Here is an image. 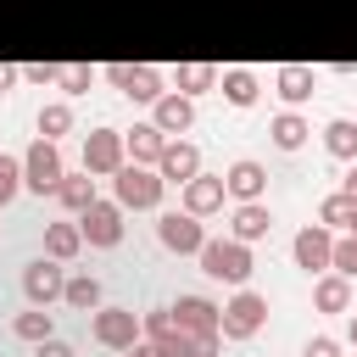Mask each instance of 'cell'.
Masks as SVG:
<instances>
[{
	"instance_id": "cell-26",
	"label": "cell",
	"mask_w": 357,
	"mask_h": 357,
	"mask_svg": "<svg viewBox=\"0 0 357 357\" xmlns=\"http://www.w3.org/2000/svg\"><path fill=\"white\" fill-rule=\"evenodd\" d=\"M318 223H329V229H357V195H346V190H335V195H324V206H318Z\"/></svg>"
},
{
	"instance_id": "cell-7",
	"label": "cell",
	"mask_w": 357,
	"mask_h": 357,
	"mask_svg": "<svg viewBox=\"0 0 357 357\" xmlns=\"http://www.w3.org/2000/svg\"><path fill=\"white\" fill-rule=\"evenodd\" d=\"M100 73H106L128 100H151V106H156V100L167 95V89H162V73H156V67H145V61H106Z\"/></svg>"
},
{
	"instance_id": "cell-12",
	"label": "cell",
	"mask_w": 357,
	"mask_h": 357,
	"mask_svg": "<svg viewBox=\"0 0 357 357\" xmlns=\"http://www.w3.org/2000/svg\"><path fill=\"white\" fill-rule=\"evenodd\" d=\"M218 318H223V307L206 301V296H178L173 301V324L184 335H218Z\"/></svg>"
},
{
	"instance_id": "cell-18",
	"label": "cell",
	"mask_w": 357,
	"mask_h": 357,
	"mask_svg": "<svg viewBox=\"0 0 357 357\" xmlns=\"http://www.w3.org/2000/svg\"><path fill=\"white\" fill-rule=\"evenodd\" d=\"M223 184H229V195H234V201H262V190H268V167H262V162H251V156H240V162L223 173Z\"/></svg>"
},
{
	"instance_id": "cell-23",
	"label": "cell",
	"mask_w": 357,
	"mask_h": 357,
	"mask_svg": "<svg viewBox=\"0 0 357 357\" xmlns=\"http://www.w3.org/2000/svg\"><path fill=\"white\" fill-rule=\"evenodd\" d=\"M218 89H223V100H229V106H257V95H262L257 73H245V67H229V73L218 78Z\"/></svg>"
},
{
	"instance_id": "cell-20",
	"label": "cell",
	"mask_w": 357,
	"mask_h": 357,
	"mask_svg": "<svg viewBox=\"0 0 357 357\" xmlns=\"http://www.w3.org/2000/svg\"><path fill=\"white\" fill-rule=\"evenodd\" d=\"M312 301H318V312H351V279L346 273H318V284H312Z\"/></svg>"
},
{
	"instance_id": "cell-2",
	"label": "cell",
	"mask_w": 357,
	"mask_h": 357,
	"mask_svg": "<svg viewBox=\"0 0 357 357\" xmlns=\"http://www.w3.org/2000/svg\"><path fill=\"white\" fill-rule=\"evenodd\" d=\"M201 273H212V279H223V284H245L251 279V245L245 240H234V234H223V240H206L201 251Z\"/></svg>"
},
{
	"instance_id": "cell-5",
	"label": "cell",
	"mask_w": 357,
	"mask_h": 357,
	"mask_svg": "<svg viewBox=\"0 0 357 357\" xmlns=\"http://www.w3.org/2000/svg\"><path fill=\"white\" fill-rule=\"evenodd\" d=\"M67 178V167H61V151H56V139H33L28 151H22V184L33 190V195H56V184Z\"/></svg>"
},
{
	"instance_id": "cell-16",
	"label": "cell",
	"mask_w": 357,
	"mask_h": 357,
	"mask_svg": "<svg viewBox=\"0 0 357 357\" xmlns=\"http://www.w3.org/2000/svg\"><path fill=\"white\" fill-rule=\"evenodd\" d=\"M151 123H156L162 134H184V128H195V100H190V95H178V89H167V95L156 100Z\"/></svg>"
},
{
	"instance_id": "cell-24",
	"label": "cell",
	"mask_w": 357,
	"mask_h": 357,
	"mask_svg": "<svg viewBox=\"0 0 357 357\" xmlns=\"http://www.w3.org/2000/svg\"><path fill=\"white\" fill-rule=\"evenodd\" d=\"M268 134H273V145H279V151H301L312 128H307V117H301V112L290 106V112H279V117L268 123Z\"/></svg>"
},
{
	"instance_id": "cell-29",
	"label": "cell",
	"mask_w": 357,
	"mask_h": 357,
	"mask_svg": "<svg viewBox=\"0 0 357 357\" xmlns=\"http://www.w3.org/2000/svg\"><path fill=\"white\" fill-rule=\"evenodd\" d=\"M11 335L39 346V340H50V335H56V324H50V312H45V307H33V312H17V318H11Z\"/></svg>"
},
{
	"instance_id": "cell-9",
	"label": "cell",
	"mask_w": 357,
	"mask_h": 357,
	"mask_svg": "<svg viewBox=\"0 0 357 357\" xmlns=\"http://www.w3.org/2000/svg\"><path fill=\"white\" fill-rule=\"evenodd\" d=\"M123 162H128V145H123L117 128H89V134H84V167H89V173L112 178Z\"/></svg>"
},
{
	"instance_id": "cell-37",
	"label": "cell",
	"mask_w": 357,
	"mask_h": 357,
	"mask_svg": "<svg viewBox=\"0 0 357 357\" xmlns=\"http://www.w3.org/2000/svg\"><path fill=\"white\" fill-rule=\"evenodd\" d=\"M39 357H73V346H67V340H56V335H50V340H39Z\"/></svg>"
},
{
	"instance_id": "cell-19",
	"label": "cell",
	"mask_w": 357,
	"mask_h": 357,
	"mask_svg": "<svg viewBox=\"0 0 357 357\" xmlns=\"http://www.w3.org/2000/svg\"><path fill=\"white\" fill-rule=\"evenodd\" d=\"M268 229H273V212H268L262 201H240V206H234V218H229V234H234V240H245V245H251V240H262Z\"/></svg>"
},
{
	"instance_id": "cell-39",
	"label": "cell",
	"mask_w": 357,
	"mask_h": 357,
	"mask_svg": "<svg viewBox=\"0 0 357 357\" xmlns=\"http://www.w3.org/2000/svg\"><path fill=\"white\" fill-rule=\"evenodd\" d=\"M17 78H22V67H6V61H0V95H6V89L17 84Z\"/></svg>"
},
{
	"instance_id": "cell-30",
	"label": "cell",
	"mask_w": 357,
	"mask_h": 357,
	"mask_svg": "<svg viewBox=\"0 0 357 357\" xmlns=\"http://www.w3.org/2000/svg\"><path fill=\"white\" fill-rule=\"evenodd\" d=\"M67 128H73V106H67V100L39 106V134H45V139H61Z\"/></svg>"
},
{
	"instance_id": "cell-8",
	"label": "cell",
	"mask_w": 357,
	"mask_h": 357,
	"mask_svg": "<svg viewBox=\"0 0 357 357\" xmlns=\"http://www.w3.org/2000/svg\"><path fill=\"white\" fill-rule=\"evenodd\" d=\"M156 240H162L167 251H178V257H195V251L206 245V229H201L195 212L178 206V212H162V218H156Z\"/></svg>"
},
{
	"instance_id": "cell-21",
	"label": "cell",
	"mask_w": 357,
	"mask_h": 357,
	"mask_svg": "<svg viewBox=\"0 0 357 357\" xmlns=\"http://www.w3.org/2000/svg\"><path fill=\"white\" fill-rule=\"evenodd\" d=\"M218 78H223V73H218L212 61H178V67H173L178 95H190V100H195V95H206V89H218Z\"/></svg>"
},
{
	"instance_id": "cell-11",
	"label": "cell",
	"mask_w": 357,
	"mask_h": 357,
	"mask_svg": "<svg viewBox=\"0 0 357 357\" xmlns=\"http://www.w3.org/2000/svg\"><path fill=\"white\" fill-rule=\"evenodd\" d=\"M61 290H67V273H61V262H56V257H39V262H28V268H22V296H28L33 307H50Z\"/></svg>"
},
{
	"instance_id": "cell-4",
	"label": "cell",
	"mask_w": 357,
	"mask_h": 357,
	"mask_svg": "<svg viewBox=\"0 0 357 357\" xmlns=\"http://www.w3.org/2000/svg\"><path fill=\"white\" fill-rule=\"evenodd\" d=\"M89 335L106 351H128L134 340H145V312H134V307H100L89 318Z\"/></svg>"
},
{
	"instance_id": "cell-25",
	"label": "cell",
	"mask_w": 357,
	"mask_h": 357,
	"mask_svg": "<svg viewBox=\"0 0 357 357\" xmlns=\"http://www.w3.org/2000/svg\"><path fill=\"white\" fill-rule=\"evenodd\" d=\"M324 151H329V156H340V162H357V123H351V117L324 123Z\"/></svg>"
},
{
	"instance_id": "cell-35",
	"label": "cell",
	"mask_w": 357,
	"mask_h": 357,
	"mask_svg": "<svg viewBox=\"0 0 357 357\" xmlns=\"http://www.w3.org/2000/svg\"><path fill=\"white\" fill-rule=\"evenodd\" d=\"M173 329V307H156V312H145V340H162Z\"/></svg>"
},
{
	"instance_id": "cell-31",
	"label": "cell",
	"mask_w": 357,
	"mask_h": 357,
	"mask_svg": "<svg viewBox=\"0 0 357 357\" xmlns=\"http://www.w3.org/2000/svg\"><path fill=\"white\" fill-rule=\"evenodd\" d=\"M17 190H22V156H6L0 151V206L17 201Z\"/></svg>"
},
{
	"instance_id": "cell-22",
	"label": "cell",
	"mask_w": 357,
	"mask_h": 357,
	"mask_svg": "<svg viewBox=\"0 0 357 357\" xmlns=\"http://www.w3.org/2000/svg\"><path fill=\"white\" fill-rule=\"evenodd\" d=\"M78 251H84V229H78V223H45V257L73 262Z\"/></svg>"
},
{
	"instance_id": "cell-13",
	"label": "cell",
	"mask_w": 357,
	"mask_h": 357,
	"mask_svg": "<svg viewBox=\"0 0 357 357\" xmlns=\"http://www.w3.org/2000/svg\"><path fill=\"white\" fill-rule=\"evenodd\" d=\"M223 195H229L223 173H195V178L184 184V212H195V218H212V212H223Z\"/></svg>"
},
{
	"instance_id": "cell-40",
	"label": "cell",
	"mask_w": 357,
	"mask_h": 357,
	"mask_svg": "<svg viewBox=\"0 0 357 357\" xmlns=\"http://www.w3.org/2000/svg\"><path fill=\"white\" fill-rule=\"evenodd\" d=\"M346 195H357V162H351V173H346Z\"/></svg>"
},
{
	"instance_id": "cell-6",
	"label": "cell",
	"mask_w": 357,
	"mask_h": 357,
	"mask_svg": "<svg viewBox=\"0 0 357 357\" xmlns=\"http://www.w3.org/2000/svg\"><path fill=\"white\" fill-rule=\"evenodd\" d=\"M78 229H84V245H95V251H112V245L123 240V206L95 195V201L78 212Z\"/></svg>"
},
{
	"instance_id": "cell-10",
	"label": "cell",
	"mask_w": 357,
	"mask_h": 357,
	"mask_svg": "<svg viewBox=\"0 0 357 357\" xmlns=\"http://www.w3.org/2000/svg\"><path fill=\"white\" fill-rule=\"evenodd\" d=\"M296 268H307V273H329V262H335V229L329 223H312V229H301L296 234Z\"/></svg>"
},
{
	"instance_id": "cell-3",
	"label": "cell",
	"mask_w": 357,
	"mask_h": 357,
	"mask_svg": "<svg viewBox=\"0 0 357 357\" xmlns=\"http://www.w3.org/2000/svg\"><path fill=\"white\" fill-rule=\"evenodd\" d=\"M262 324H268V296H257V290H245V284H240V290L223 301L218 335H223V340H251Z\"/></svg>"
},
{
	"instance_id": "cell-14",
	"label": "cell",
	"mask_w": 357,
	"mask_h": 357,
	"mask_svg": "<svg viewBox=\"0 0 357 357\" xmlns=\"http://www.w3.org/2000/svg\"><path fill=\"white\" fill-rule=\"evenodd\" d=\"M156 173L167 178V184H190L195 173H201V151L190 145V139H167V151H162V162H156Z\"/></svg>"
},
{
	"instance_id": "cell-28",
	"label": "cell",
	"mask_w": 357,
	"mask_h": 357,
	"mask_svg": "<svg viewBox=\"0 0 357 357\" xmlns=\"http://www.w3.org/2000/svg\"><path fill=\"white\" fill-rule=\"evenodd\" d=\"M61 301L78 307V312H95V307H100V279H95V273H73L67 290H61Z\"/></svg>"
},
{
	"instance_id": "cell-41",
	"label": "cell",
	"mask_w": 357,
	"mask_h": 357,
	"mask_svg": "<svg viewBox=\"0 0 357 357\" xmlns=\"http://www.w3.org/2000/svg\"><path fill=\"white\" fill-rule=\"evenodd\" d=\"M346 340H351V346H357V312H351V324H346Z\"/></svg>"
},
{
	"instance_id": "cell-34",
	"label": "cell",
	"mask_w": 357,
	"mask_h": 357,
	"mask_svg": "<svg viewBox=\"0 0 357 357\" xmlns=\"http://www.w3.org/2000/svg\"><path fill=\"white\" fill-rule=\"evenodd\" d=\"M22 78H28V84H61V61H28Z\"/></svg>"
},
{
	"instance_id": "cell-38",
	"label": "cell",
	"mask_w": 357,
	"mask_h": 357,
	"mask_svg": "<svg viewBox=\"0 0 357 357\" xmlns=\"http://www.w3.org/2000/svg\"><path fill=\"white\" fill-rule=\"evenodd\" d=\"M123 357H162V351H156V340H134Z\"/></svg>"
},
{
	"instance_id": "cell-32",
	"label": "cell",
	"mask_w": 357,
	"mask_h": 357,
	"mask_svg": "<svg viewBox=\"0 0 357 357\" xmlns=\"http://www.w3.org/2000/svg\"><path fill=\"white\" fill-rule=\"evenodd\" d=\"M329 268H335V273H346V279H357V229L335 240V262H329Z\"/></svg>"
},
{
	"instance_id": "cell-17",
	"label": "cell",
	"mask_w": 357,
	"mask_h": 357,
	"mask_svg": "<svg viewBox=\"0 0 357 357\" xmlns=\"http://www.w3.org/2000/svg\"><path fill=\"white\" fill-rule=\"evenodd\" d=\"M167 139H173V134H162L156 123H134V128L123 134V145H128V156H134L139 167H156L162 151H167Z\"/></svg>"
},
{
	"instance_id": "cell-27",
	"label": "cell",
	"mask_w": 357,
	"mask_h": 357,
	"mask_svg": "<svg viewBox=\"0 0 357 357\" xmlns=\"http://www.w3.org/2000/svg\"><path fill=\"white\" fill-rule=\"evenodd\" d=\"M56 201H61L67 212H84V206L95 201V178H89V167H84V173H67V178L56 184Z\"/></svg>"
},
{
	"instance_id": "cell-15",
	"label": "cell",
	"mask_w": 357,
	"mask_h": 357,
	"mask_svg": "<svg viewBox=\"0 0 357 357\" xmlns=\"http://www.w3.org/2000/svg\"><path fill=\"white\" fill-rule=\"evenodd\" d=\"M273 89H279V100H284V106H301V100H312L318 73H312V67H301V61H284V67L273 73Z\"/></svg>"
},
{
	"instance_id": "cell-1",
	"label": "cell",
	"mask_w": 357,
	"mask_h": 357,
	"mask_svg": "<svg viewBox=\"0 0 357 357\" xmlns=\"http://www.w3.org/2000/svg\"><path fill=\"white\" fill-rule=\"evenodd\" d=\"M112 190H117V206H123V212H151V206H162V190H167V178H162L156 167L123 162V167L112 173Z\"/></svg>"
},
{
	"instance_id": "cell-33",
	"label": "cell",
	"mask_w": 357,
	"mask_h": 357,
	"mask_svg": "<svg viewBox=\"0 0 357 357\" xmlns=\"http://www.w3.org/2000/svg\"><path fill=\"white\" fill-rule=\"evenodd\" d=\"M89 84H95V67H89V61H73V67H61V89H67V95H84Z\"/></svg>"
},
{
	"instance_id": "cell-36",
	"label": "cell",
	"mask_w": 357,
	"mask_h": 357,
	"mask_svg": "<svg viewBox=\"0 0 357 357\" xmlns=\"http://www.w3.org/2000/svg\"><path fill=\"white\" fill-rule=\"evenodd\" d=\"M301 357H340V340H329V335H312Z\"/></svg>"
}]
</instances>
